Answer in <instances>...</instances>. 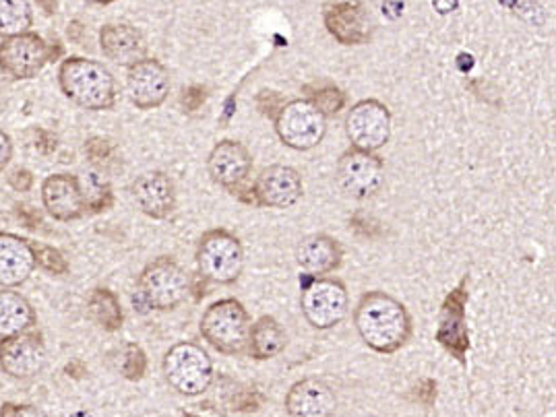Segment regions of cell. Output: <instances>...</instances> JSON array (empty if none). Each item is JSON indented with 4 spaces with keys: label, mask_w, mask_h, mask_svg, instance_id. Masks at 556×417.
I'll return each mask as SVG.
<instances>
[{
    "label": "cell",
    "mask_w": 556,
    "mask_h": 417,
    "mask_svg": "<svg viewBox=\"0 0 556 417\" xmlns=\"http://www.w3.org/2000/svg\"><path fill=\"white\" fill-rule=\"evenodd\" d=\"M356 331L377 354L400 352L414 331L406 306L386 292L364 293L354 311Z\"/></svg>",
    "instance_id": "6da1fadb"
},
{
    "label": "cell",
    "mask_w": 556,
    "mask_h": 417,
    "mask_svg": "<svg viewBox=\"0 0 556 417\" xmlns=\"http://www.w3.org/2000/svg\"><path fill=\"white\" fill-rule=\"evenodd\" d=\"M59 84L71 102L91 112L116 104V81L106 66L81 56L66 59L59 68Z\"/></svg>",
    "instance_id": "7a4b0ae2"
},
{
    "label": "cell",
    "mask_w": 556,
    "mask_h": 417,
    "mask_svg": "<svg viewBox=\"0 0 556 417\" xmlns=\"http://www.w3.org/2000/svg\"><path fill=\"white\" fill-rule=\"evenodd\" d=\"M191 292L185 269L172 256H157L146 265L137 281V295L151 311L168 313L178 308Z\"/></svg>",
    "instance_id": "3957f363"
},
{
    "label": "cell",
    "mask_w": 556,
    "mask_h": 417,
    "mask_svg": "<svg viewBox=\"0 0 556 417\" xmlns=\"http://www.w3.org/2000/svg\"><path fill=\"white\" fill-rule=\"evenodd\" d=\"M199 331L215 352L224 355L244 354L251 331V316L242 302L235 298H224L203 313Z\"/></svg>",
    "instance_id": "277c9868"
},
{
    "label": "cell",
    "mask_w": 556,
    "mask_h": 417,
    "mask_svg": "<svg viewBox=\"0 0 556 417\" xmlns=\"http://www.w3.org/2000/svg\"><path fill=\"white\" fill-rule=\"evenodd\" d=\"M197 271L217 286H232L244 269V249L232 231L224 228L205 231L194 252Z\"/></svg>",
    "instance_id": "5b68a950"
},
{
    "label": "cell",
    "mask_w": 556,
    "mask_h": 417,
    "mask_svg": "<svg viewBox=\"0 0 556 417\" xmlns=\"http://www.w3.org/2000/svg\"><path fill=\"white\" fill-rule=\"evenodd\" d=\"M166 382L178 395L199 396L210 391L214 382V362L193 341H180L164 355Z\"/></svg>",
    "instance_id": "8992f818"
},
{
    "label": "cell",
    "mask_w": 556,
    "mask_h": 417,
    "mask_svg": "<svg viewBox=\"0 0 556 417\" xmlns=\"http://www.w3.org/2000/svg\"><path fill=\"white\" fill-rule=\"evenodd\" d=\"M300 311L317 331H329L350 313V295L340 279L311 277L300 292Z\"/></svg>",
    "instance_id": "52a82bcc"
},
{
    "label": "cell",
    "mask_w": 556,
    "mask_h": 417,
    "mask_svg": "<svg viewBox=\"0 0 556 417\" xmlns=\"http://www.w3.org/2000/svg\"><path fill=\"white\" fill-rule=\"evenodd\" d=\"M470 275L466 273L462 281L451 290L439 313V327L434 339L437 343L457 359L462 366L468 364V352H470V331H468V300H470Z\"/></svg>",
    "instance_id": "ba28073f"
},
{
    "label": "cell",
    "mask_w": 556,
    "mask_h": 417,
    "mask_svg": "<svg viewBox=\"0 0 556 417\" xmlns=\"http://www.w3.org/2000/svg\"><path fill=\"white\" fill-rule=\"evenodd\" d=\"M274 125L279 141L294 151H311L321 146L327 135V118L304 98L281 105Z\"/></svg>",
    "instance_id": "9c48e42d"
},
{
    "label": "cell",
    "mask_w": 556,
    "mask_h": 417,
    "mask_svg": "<svg viewBox=\"0 0 556 417\" xmlns=\"http://www.w3.org/2000/svg\"><path fill=\"white\" fill-rule=\"evenodd\" d=\"M345 135L354 149L377 153L389 143L393 130L391 110L379 100H361L345 114Z\"/></svg>",
    "instance_id": "30bf717a"
},
{
    "label": "cell",
    "mask_w": 556,
    "mask_h": 417,
    "mask_svg": "<svg viewBox=\"0 0 556 417\" xmlns=\"http://www.w3.org/2000/svg\"><path fill=\"white\" fill-rule=\"evenodd\" d=\"M338 182L345 194L370 199L386 185V164L377 153L350 147L338 162Z\"/></svg>",
    "instance_id": "8fae6325"
},
{
    "label": "cell",
    "mask_w": 556,
    "mask_h": 417,
    "mask_svg": "<svg viewBox=\"0 0 556 417\" xmlns=\"http://www.w3.org/2000/svg\"><path fill=\"white\" fill-rule=\"evenodd\" d=\"M54 50L38 34H22L4 38L0 43V71L11 79H34L46 63H50Z\"/></svg>",
    "instance_id": "7c38bea8"
},
{
    "label": "cell",
    "mask_w": 556,
    "mask_h": 417,
    "mask_svg": "<svg viewBox=\"0 0 556 417\" xmlns=\"http://www.w3.org/2000/svg\"><path fill=\"white\" fill-rule=\"evenodd\" d=\"M251 192L257 207L290 208L302 199L304 185L296 167L274 164L261 169Z\"/></svg>",
    "instance_id": "4fadbf2b"
},
{
    "label": "cell",
    "mask_w": 556,
    "mask_h": 417,
    "mask_svg": "<svg viewBox=\"0 0 556 417\" xmlns=\"http://www.w3.org/2000/svg\"><path fill=\"white\" fill-rule=\"evenodd\" d=\"M253 172V155L235 139H224L210 151L207 174L217 187L238 197Z\"/></svg>",
    "instance_id": "5bb4252c"
},
{
    "label": "cell",
    "mask_w": 556,
    "mask_h": 417,
    "mask_svg": "<svg viewBox=\"0 0 556 417\" xmlns=\"http://www.w3.org/2000/svg\"><path fill=\"white\" fill-rule=\"evenodd\" d=\"M170 73L155 59H143L129 66L127 93L130 104L139 110H155L170 96Z\"/></svg>",
    "instance_id": "9a60e30c"
},
{
    "label": "cell",
    "mask_w": 556,
    "mask_h": 417,
    "mask_svg": "<svg viewBox=\"0 0 556 417\" xmlns=\"http://www.w3.org/2000/svg\"><path fill=\"white\" fill-rule=\"evenodd\" d=\"M323 23L329 36L342 46H363L370 40L372 22L363 2H329L323 9Z\"/></svg>",
    "instance_id": "2e32d148"
},
{
    "label": "cell",
    "mask_w": 556,
    "mask_h": 417,
    "mask_svg": "<svg viewBox=\"0 0 556 417\" xmlns=\"http://www.w3.org/2000/svg\"><path fill=\"white\" fill-rule=\"evenodd\" d=\"M46 366V348L38 334L4 337L0 343V368L4 375L27 380L40 375Z\"/></svg>",
    "instance_id": "e0dca14e"
},
{
    "label": "cell",
    "mask_w": 556,
    "mask_h": 417,
    "mask_svg": "<svg viewBox=\"0 0 556 417\" xmlns=\"http://www.w3.org/2000/svg\"><path fill=\"white\" fill-rule=\"evenodd\" d=\"M132 199L151 219H168L176 211V187L166 172L153 169L132 182Z\"/></svg>",
    "instance_id": "ac0fdd59"
},
{
    "label": "cell",
    "mask_w": 556,
    "mask_h": 417,
    "mask_svg": "<svg viewBox=\"0 0 556 417\" xmlns=\"http://www.w3.org/2000/svg\"><path fill=\"white\" fill-rule=\"evenodd\" d=\"M290 417H336L338 399L331 387L319 378H302L286 395Z\"/></svg>",
    "instance_id": "d6986e66"
},
{
    "label": "cell",
    "mask_w": 556,
    "mask_h": 417,
    "mask_svg": "<svg viewBox=\"0 0 556 417\" xmlns=\"http://www.w3.org/2000/svg\"><path fill=\"white\" fill-rule=\"evenodd\" d=\"M42 201L46 211L59 222H73L84 217L86 199L81 182L71 174H54L42 185Z\"/></svg>",
    "instance_id": "ffe728a7"
},
{
    "label": "cell",
    "mask_w": 556,
    "mask_h": 417,
    "mask_svg": "<svg viewBox=\"0 0 556 417\" xmlns=\"http://www.w3.org/2000/svg\"><path fill=\"white\" fill-rule=\"evenodd\" d=\"M296 263L308 277H327L343 263V247L329 233H311L296 247Z\"/></svg>",
    "instance_id": "44dd1931"
},
{
    "label": "cell",
    "mask_w": 556,
    "mask_h": 417,
    "mask_svg": "<svg viewBox=\"0 0 556 417\" xmlns=\"http://www.w3.org/2000/svg\"><path fill=\"white\" fill-rule=\"evenodd\" d=\"M100 46L108 61L132 66L148 59V42L137 27L129 23H108L100 31Z\"/></svg>",
    "instance_id": "7402d4cb"
},
{
    "label": "cell",
    "mask_w": 556,
    "mask_h": 417,
    "mask_svg": "<svg viewBox=\"0 0 556 417\" xmlns=\"http://www.w3.org/2000/svg\"><path fill=\"white\" fill-rule=\"evenodd\" d=\"M36 267L34 249L15 233H0V286L17 288L29 279Z\"/></svg>",
    "instance_id": "603a6c76"
},
{
    "label": "cell",
    "mask_w": 556,
    "mask_h": 417,
    "mask_svg": "<svg viewBox=\"0 0 556 417\" xmlns=\"http://www.w3.org/2000/svg\"><path fill=\"white\" fill-rule=\"evenodd\" d=\"M286 345H288V334L283 331V327L279 325L278 318L265 314V316L257 318L255 323H251L247 352L251 354L253 359H257V362L271 359V357L281 354L286 350Z\"/></svg>",
    "instance_id": "cb8c5ba5"
},
{
    "label": "cell",
    "mask_w": 556,
    "mask_h": 417,
    "mask_svg": "<svg viewBox=\"0 0 556 417\" xmlns=\"http://www.w3.org/2000/svg\"><path fill=\"white\" fill-rule=\"evenodd\" d=\"M36 323V314L31 304L22 293L0 292V337H13L25 333Z\"/></svg>",
    "instance_id": "d4e9b609"
},
{
    "label": "cell",
    "mask_w": 556,
    "mask_h": 417,
    "mask_svg": "<svg viewBox=\"0 0 556 417\" xmlns=\"http://www.w3.org/2000/svg\"><path fill=\"white\" fill-rule=\"evenodd\" d=\"M87 313L89 318L104 331L114 333L123 329L125 313H123L121 300L116 298V293L110 292L106 288H98L91 292L87 300Z\"/></svg>",
    "instance_id": "484cf974"
},
{
    "label": "cell",
    "mask_w": 556,
    "mask_h": 417,
    "mask_svg": "<svg viewBox=\"0 0 556 417\" xmlns=\"http://www.w3.org/2000/svg\"><path fill=\"white\" fill-rule=\"evenodd\" d=\"M302 93H304V100L315 105L325 118L338 116L348 102V96L343 93V89L329 81H313L304 85Z\"/></svg>",
    "instance_id": "4316f807"
},
{
    "label": "cell",
    "mask_w": 556,
    "mask_h": 417,
    "mask_svg": "<svg viewBox=\"0 0 556 417\" xmlns=\"http://www.w3.org/2000/svg\"><path fill=\"white\" fill-rule=\"evenodd\" d=\"M31 7L27 0H0V38L27 34L31 27Z\"/></svg>",
    "instance_id": "83f0119b"
},
{
    "label": "cell",
    "mask_w": 556,
    "mask_h": 417,
    "mask_svg": "<svg viewBox=\"0 0 556 417\" xmlns=\"http://www.w3.org/2000/svg\"><path fill=\"white\" fill-rule=\"evenodd\" d=\"M81 192H84V199H86V207L93 211V213L106 211L114 203L112 188L100 174H89L86 182L81 185Z\"/></svg>",
    "instance_id": "f1b7e54d"
},
{
    "label": "cell",
    "mask_w": 556,
    "mask_h": 417,
    "mask_svg": "<svg viewBox=\"0 0 556 417\" xmlns=\"http://www.w3.org/2000/svg\"><path fill=\"white\" fill-rule=\"evenodd\" d=\"M86 155L91 166L98 167V169H112V167L121 164V157H118V149L108 141L104 137H93L86 143Z\"/></svg>",
    "instance_id": "f546056e"
},
{
    "label": "cell",
    "mask_w": 556,
    "mask_h": 417,
    "mask_svg": "<svg viewBox=\"0 0 556 417\" xmlns=\"http://www.w3.org/2000/svg\"><path fill=\"white\" fill-rule=\"evenodd\" d=\"M121 370H123V376L127 380H132V382L141 380L146 376V372H148V355H146L141 345L129 343L125 348L123 359H121Z\"/></svg>",
    "instance_id": "4dcf8cb0"
},
{
    "label": "cell",
    "mask_w": 556,
    "mask_h": 417,
    "mask_svg": "<svg viewBox=\"0 0 556 417\" xmlns=\"http://www.w3.org/2000/svg\"><path fill=\"white\" fill-rule=\"evenodd\" d=\"M34 249V256H36V265H40L43 271L52 273V275H65L68 273V263H66L65 256L56 249L52 247H46V244H31Z\"/></svg>",
    "instance_id": "1f68e13d"
},
{
    "label": "cell",
    "mask_w": 556,
    "mask_h": 417,
    "mask_svg": "<svg viewBox=\"0 0 556 417\" xmlns=\"http://www.w3.org/2000/svg\"><path fill=\"white\" fill-rule=\"evenodd\" d=\"M0 417H48L42 409L34 407V405H13V403H4L0 409Z\"/></svg>",
    "instance_id": "d6a6232c"
},
{
    "label": "cell",
    "mask_w": 556,
    "mask_h": 417,
    "mask_svg": "<svg viewBox=\"0 0 556 417\" xmlns=\"http://www.w3.org/2000/svg\"><path fill=\"white\" fill-rule=\"evenodd\" d=\"M414 399H416L418 403H422L425 407H430V405L437 401V382L430 380V378H425V380L416 387Z\"/></svg>",
    "instance_id": "836d02e7"
},
{
    "label": "cell",
    "mask_w": 556,
    "mask_h": 417,
    "mask_svg": "<svg viewBox=\"0 0 556 417\" xmlns=\"http://www.w3.org/2000/svg\"><path fill=\"white\" fill-rule=\"evenodd\" d=\"M9 182H11V187L15 188V190H20V192H27L31 185H34V176H31V172H27V169H15L11 176H9Z\"/></svg>",
    "instance_id": "e575fe53"
},
{
    "label": "cell",
    "mask_w": 556,
    "mask_h": 417,
    "mask_svg": "<svg viewBox=\"0 0 556 417\" xmlns=\"http://www.w3.org/2000/svg\"><path fill=\"white\" fill-rule=\"evenodd\" d=\"M11 157H13V143H11V137L0 128V172H2L4 167L9 166Z\"/></svg>",
    "instance_id": "d590c367"
},
{
    "label": "cell",
    "mask_w": 556,
    "mask_h": 417,
    "mask_svg": "<svg viewBox=\"0 0 556 417\" xmlns=\"http://www.w3.org/2000/svg\"><path fill=\"white\" fill-rule=\"evenodd\" d=\"M432 7L439 15H450L459 7V0H432Z\"/></svg>",
    "instance_id": "8d00e7d4"
},
{
    "label": "cell",
    "mask_w": 556,
    "mask_h": 417,
    "mask_svg": "<svg viewBox=\"0 0 556 417\" xmlns=\"http://www.w3.org/2000/svg\"><path fill=\"white\" fill-rule=\"evenodd\" d=\"M38 2H40V7H42L48 15L56 13V0H38Z\"/></svg>",
    "instance_id": "74e56055"
},
{
    "label": "cell",
    "mask_w": 556,
    "mask_h": 417,
    "mask_svg": "<svg viewBox=\"0 0 556 417\" xmlns=\"http://www.w3.org/2000/svg\"><path fill=\"white\" fill-rule=\"evenodd\" d=\"M87 2H93V4H110L114 0H87Z\"/></svg>",
    "instance_id": "f35d334b"
},
{
    "label": "cell",
    "mask_w": 556,
    "mask_h": 417,
    "mask_svg": "<svg viewBox=\"0 0 556 417\" xmlns=\"http://www.w3.org/2000/svg\"><path fill=\"white\" fill-rule=\"evenodd\" d=\"M71 417H93L91 414H87V412H77V414H73Z\"/></svg>",
    "instance_id": "ab89813d"
},
{
    "label": "cell",
    "mask_w": 556,
    "mask_h": 417,
    "mask_svg": "<svg viewBox=\"0 0 556 417\" xmlns=\"http://www.w3.org/2000/svg\"><path fill=\"white\" fill-rule=\"evenodd\" d=\"M182 417H201V416H194V414H185Z\"/></svg>",
    "instance_id": "60d3db41"
}]
</instances>
